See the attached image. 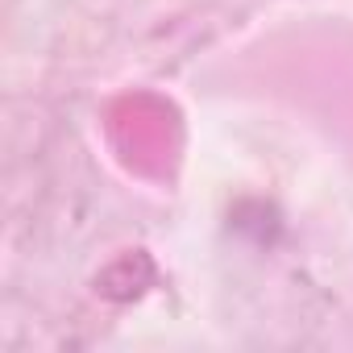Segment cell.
Returning <instances> with one entry per match:
<instances>
[]
</instances>
